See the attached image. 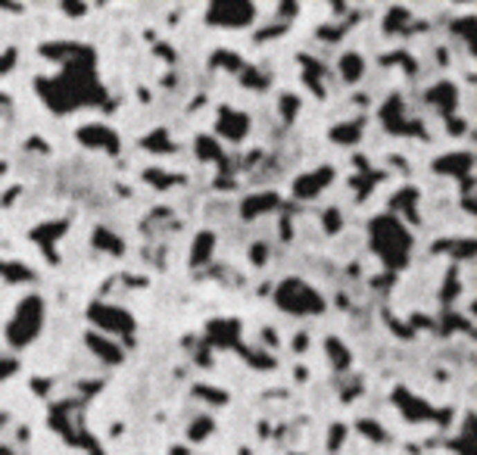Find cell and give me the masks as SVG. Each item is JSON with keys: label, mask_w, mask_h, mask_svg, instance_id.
I'll use <instances>...</instances> for the list:
<instances>
[{"label": "cell", "mask_w": 477, "mask_h": 455, "mask_svg": "<svg viewBox=\"0 0 477 455\" xmlns=\"http://www.w3.org/2000/svg\"><path fill=\"white\" fill-rule=\"evenodd\" d=\"M84 343H88V349L97 355V359L109 362V365H119L122 362V346L113 340V337L100 334V330H88V334H84Z\"/></svg>", "instance_id": "cell-13"}, {"label": "cell", "mask_w": 477, "mask_h": 455, "mask_svg": "<svg viewBox=\"0 0 477 455\" xmlns=\"http://www.w3.org/2000/svg\"><path fill=\"white\" fill-rule=\"evenodd\" d=\"M371 249L384 259V265L390 271H399V268L408 265V253H412V234L408 228L393 215H377L371 222Z\"/></svg>", "instance_id": "cell-2"}, {"label": "cell", "mask_w": 477, "mask_h": 455, "mask_svg": "<svg viewBox=\"0 0 477 455\" xmlns=\"http://www.w3.org/2000/svg\"><path fill=\"white\" fill-rule=\"evenodd\" d=\"M359 430H371V440H387V430H381V424H375V421H359Z\"/></svg>", "instance_id": "cell-24"}, {"label": "cell", "mask_w": 477, "mask_h": 455, "mask_svg": "<svg viewBox=\"0 0 477 455\" xmlns=\"http://www.w3.org/2000/svg\"><path fill=\"white\" fill-rule=\"evenodd\" d=\"M275 303L281 305L287 315H321V312H325V296L300 278L281 280L275 290Z\"/></svg>", "instance_id": "cell-5"}, {"label": "cell", "mask_w": 477, "mask_h": 455, "mask_svg": "<svg viewBox=\"0 0 477 455\" xmlns=\"http://www.w3.org/2000/svg\"><path fill=\"white\" fill-rule=\"evenodd\" d=\"M325 224H327V231H340V212H327Z\"/></svg>", "instance_id": "cell-28"}, {"label": "cell", "mask_w": 477, "mask_h": 455, "mask_svg": "<svg viewBox=\"0 0 477 455\" xmlns=\"http://www.w3.org/2000/svg\"><path fill=\"white\" fill-rule=\"evenodd\" d=\"M362 131V122H350V125H337V128L331 131V137L337 143H352L356 141V134Z\"/></svg>", "instance_id": "cell-20"}, {"label": "cell", "mask_w": 477, "mask_h": 455, "mask_svg": "<svg viewBox=\"0 0 477 455\" xmlns=\"http://www.w3.org/2000/svg\"><path fill=\"white\" fill-rule=\"evenodd\" d=\"M63 6L72 12V16H82V12H88V6H82V3H63Z\"/></svg>", "instance_id": "cell-29"}, {"label": "cell", "mask_w": 477, "mask_h": 455, "mask_svg": "<svg viewBox=\"0 0 477 455\" xmlns=\"http://www.w3.org/2000/svg\"><path fill=\"white\" fill-rule=\"evenodd\" d=\"M88 318L100 334H122L128 337L134 330V318L128 315L122 305H109V303H91L88 305Z\"/></svg>", "instance_id": "cell-6"}, {"label": "cell", "mask_w": 477, "mask_h": 455, "mask_svg": "<svg viewBox=\"0 0 477 455\" xmlns=\"http://www.w3.org/2000/svg\"><path fill=\"white\" fill-rule=\"evenodd\" d=\"M253 19H256V10L244 0H215L206 6V22L222 25V28H244Z\"/></svg>", "instance_id": "cell-7"}, {"label": "cell", "mask_w": 477, "mask_h": 455, "mask_svg": "<svg viewBox=\"0 0 477 455\" xmlns=\"http://www.w3.org/2000/svg\"><path fill=\"white\" fill-rule=\"evenodd\" d=\"M340 72H343L346 81H356L359 75H362V56H359V53H346L343 60H340Z\"/></svg>", "instance_id": "cell-19"}, {"label": "cell", "mask_w": 477, "mask_h": 455, "mask_svg": "<svg viewBox=\"0 0 477 455\" xmlns=\"http://www.w3.org/2000/svg\"><path fill=\"white\" fill-rule=\"evenodd\" d=\"M265 253H269V249H265L262 243H259V247H253V249H250V256H253V262H256V265H262V262H265Z\"/></svg>", "instance_id": "cell-27"}, {"label": "cell", "mask_w": 477, "mask_h": 455, "mask_svg": "<svg viewBox=\"0 0 477 455\" xmlns=\"http://www.w3.org/2000/svg\"><path fill=\"white\" fill-rule=\"evenodd\" d=\"M16 371H19V359H13V355H3V353H0V380L13 377Z\"/></svg>", "instance_id": "cell-23"}, {"label": "cell", "mask_w": 477, "mask_h": 455, "mask_svg": "<svg viewBox=\"0 0 477 455\" xmlns=\"http://www.w3.org/2000/svg\"><path fill=\"white\" fill-rule=\"evenodd\" d=\"M213 247H215V237L209 234V231H203V234L197 237L194 249H190V265H203V262H209V256H213Z\"/></svg>", "instance_id": "cell-18"}, {"label": "cell", "mask_w": 477, "mask_h": 455, "mask_svg": "<svg viewBox=\"0 0 477 455\" xmlns=\"http://www.w3.org/2000/svg\"><path fill=\"white\" fill-rule=\"evenodd\" d=\"M44 318H47L44 299L38 293H28L26 299H19V305L13 309V315L7 321V343L13 349L32 346L41 337V330H44Z\"/></svg>", "instance_id": "cell-4"}, {"label": "cell", "mask_w": 477, "mask_h": 455, "mask_svg": "<svg viewBox=\"0 0 477 455\" xmlns=\"http://www.w3.org/2000/svg\"><path fill=\"white\" fill-rule=\"evenodd\" d=\"M10 106H13V103H10V97H3V93H0V116H3Z\"/></svg>", "instance_id": "cell-30"}, {"label": "cell", "mask_w": 477, "mask_h": 455, "mask_svg": "<svg viewBox=\"0 0 477 455\" xmlns=\"http://www.w3.org/2000/svg\"><path fill=\"white\" fill-rule=\"evenodd\" d=\"M69 228V222H47V224H38V228H32V243H38L41 249H44L47 262H57V249H53V240H60L63 237V231Z\"/></svg>", "instance_id": "cell-12"}, {"label": "cell", "mask_w": 477, "mask_h": 455, "mask_svg": "<svg viewBox=\"0 0 477 455\" xmlns=\"http://www.w3.org/2000/svg\"><path fill=\"white\" fill-rule=\"evenodd\" d=\"M213 427H215V424H213V418H209V415H203L200 421H194V424H190V440H194V443L206 440V436L213 434Z\"/></svg>", "instance_id": "cell-21"}, {"label": "cell", "mask_w": 477, "mask_h": 455, "mask_svg": "<svg viewBox=\"0 0 477 455\" xmlns=\"http://www.w3.org/2000/svg\"><path fill=\"white\" fill-rule=\"evenodd\" d=\"M0 274H3L10 284H28V280H35V271L32 268H26L22 262H10L7 265V262L0 259Z\"/></svg>", "instance_id": "cell-16"}, {"label": "cell", "mask_w": 477, "mask_h": 455, "mask_svg": "<svg viewBox=\"0 0 477 455\" xmlns=\"http://www.w3.org/2000/svg\"><path fill=\"white\" fill-rule=\"evenodd\" d=\"M334 181V168H315V172H309V175H303L300 181H296V187H294V193L300 199H312V197H318L321 190H325L327 184Z\"/></svg>", "instance_id": "cell-14"}, {"label": "cell", "mask_w": 477, "mask_h": 455, "mask_svg": "<svg viewBox=\"0 0 477 455\" xmlns=\"http://www.w3.org/2000/svg\"><path fill=\"white\" fill-rule=\"evenodd\" d=\"M13 66H16V53H13V50H3V53H0V75L10 72Z\"/></svg>", "instance_id": "cell-26"}, {"label": "cell", "mask_w": 477, "mask_h": 455, "mask_svg": "<svg viewBox=\"0 0 477 455\" xmlns=\"http://www.w3.org/2000/svg\"><path fill=\"white\" fill-rule=\"evenodd\" d=\"M343 436H346V427H343V424H334V427H331V440H327V449H340Z\"/></svg>", "instance_id": "cell-25"}, {"label": "cell", "mask_w": 477, "mask_h": 455, "mask_svg": "<svg viewBox=\"0 0 477 455\" xmlns=\"http://www.w3.org/2000/svg\"><path fill=\"white\" fill-rule=\"evenodd\" d=\"M215 131H219L222 137H228V141H244V134L250 131V116H244V112H237V109H228V106H222L219 122H215Z\"/></svg>", "instance_id": "cell-10"}, {"label": "cell", "mask_w": 477, "mask_h": 455, "mask_svg": "<svg viewBox=\"0 0 477 455\" xmlns=\"http://www.w3.org/2000/svg\"><path fill=\"white\" fill-rule=\"evenodd\" d=\"M78 141L91 150H103V153H119V137L107 125H84L78 128Z\"/></svg>", "instance_id": "cell-9"}, {"label": "cell", "mask_w": 477, "mask_h": 455, "mask_svg": "<svg viewBox=\"0 0 477 455\" xmlns=\"http://www.w3.org/2000/svg\"><path fill=\"white\" fill-rule=\"evenodd\" d=\"M94 247L103 249V253H113V256H122V253H125V243H122L119 237H116L113 231H107V228H97V231H94Z\"/></svg>", "instance_id": "cell-17"}, {"label": "cell", "mask_w": 477, "mask_h": 455, "mask_svg": "<svg viewBox=\"0 0 477 455\" xmlns=\"http://www.w3.org/2000/svg\"><path fill=\"white\" fill-rule=\"evenodd\" d=\"M47 421H51V427L57 430L72 449H84V452H91V455H100V446L91 440L88 427H84L82 399H60V402H53Z\"/></svg>", "instance_id": "cell-3"}, {"label": "cell", "mask_w": 477, "mask_h": 455, "mask_svg": "<svg viewBox=\"0 0 477 455\" xmlns=\"http://www.w3.org/2000/svg\"><path fill=\"white\" fill-rule=\"evenodd\" d=\"M327 353H331V362H337V368L350 365V353L343 349V343L340 340H327Z\"/></svg>", "instance_id": "cell-22"}, {"label": "cell", "mask_w": 477, "mask_h": 455, "mask_svg": "<svg viewBox=\"0 0 477 455\" xmlns=\"http://www.w3.org/2000/svg\"><path fill=\"white\" fill-rule=\"evenodd\" d=\"M38 93L53 112H72L78 106L103 103V87L94 69V53L82 47L72 60L60 62V72L53 78H38Z\"/></svg>", "instance_id": "cell-1"}, {"label": "cell", "mask_w": 477, "mask_h": 455, "mask_svg": "<svg viewBox=\"0 0 477 455\" xmlns=\"http://www.w3.org/2000/svg\"><path fill=\"white\" fill-rule=\"evenodd\" d=\"M275 206H278V193L262 190V193H253L250 199H244V203H240V215H244L246 222H253L256 215H265V212H271Z\"/></svg>", "instance_id": "cell-15"}, {"label": "cell", "mask_w": 477, "mask_h": 455, "mask_svg": "<svg viewBox=\"0 0 477 455\" xmlns=\"http://www.w3.org/2000/svg\"><path fill=\"white\" fill-rule=\"evenodd\" d=\"M206 343L219 349H240V321L237 318H219V321L206 324Z\"/></svg>", "instance_id": "cell-8"}, {"label": "cell", "mask_w": 477, "mask_h": 455, "mask_svg": "<svg viewBox=\"0 0 477 455\" xmlns=\"http://www.w3.org/2000/svg\"><path fill=\"white\" fill-rule=\"evenodd\" d=\"M393 399L402 405V415L408 418V421H437V409H431L427 402H421L415 393H408L406 386H399V390L393 393Z\"/></svg>", "instance_id": "cell-11"}]
</instances>
